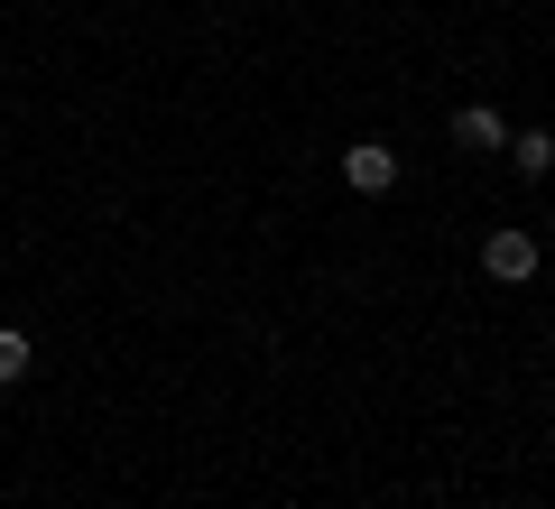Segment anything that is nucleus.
I'll return each mask as SVG.
<instances>
[{"label":"nucleus","instance_id":"nucleus-1","mask_svg":"<svg viewBox=\"0 0 555 509\" xmlns=\"http://www.w3.org/2000/svg\"><path fill=\"white\" fill-rule=\"evenodd\" d=\"M537 259H546V251H537V232H518V222L481 232V269H491L500 288H528V278H537Z\"/></svg>","mask_w":555,"mask_h":509},{"label":"nucleus","instance_id":"nucleus-2","mask_svg":"<svg viewBox=\"0 0 555 509\" xmlns=\"http://www.w3.org/2000/svg\"><path fill=\"white\" fill-rule=\"evenodd\" d=\"M343 186H352V195H389L398 186V149L389 139H352V149H343Z\"/></svg>","mask_w":555,"mask_h":509},{"label":"nucleus","instance_id":"nucleus-3","mask_svg":"<svg viewBox=\"0 0 555 509\" xmlns=\"http://www.w3.org/2000/svg\"><path fill=\"white\" fill-rule=\"evenodd\" d=\"M454 139H463V149H509V120H500L491 102H463V112H454Z\"/></svg>","mask_w":555,"mask_h":509},{"label":"nucleus","instance_id":"nucleus-4","mask_svg":"<svg viewBox=\"0 0 555 509\" xmlns=\"http://www.w3.org/2000/svg\"><path fill=\"white\" fill-rule=\"evenodd\" d=\"M509 167L518 177H555V130H509Z\"/></svg>","mask_w":555,"mask_h":509},{"label":"nucleus","instance_id":"nucleus-5","mask_svg":"<svg viewBox=\"0 0 555 509\" xmlns=\"http://www.w3.org/2000/svg\"><path fill=\"white\" fill-rule=\"evenodd\" d=\"M10 380H28V333L20 325H0V390H10Z\"/></svg>","mask_w":555,"mask_h":509},{"label":"nucleus","instance_id":"nucleus-6","mask_svg":"<svg viewBox=\"0 0 555 509\" xmlns=\"http://www.w3.org/2000/svg\"><path fill=\"white\" fill-rule=\"evenodd\" d=\"M491 10H509V0H491Z\"/></svg>","mask_w":555,"mask_h":509}]
</instances>
